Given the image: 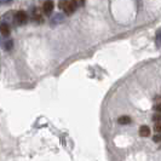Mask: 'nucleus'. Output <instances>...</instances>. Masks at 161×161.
<instances>
[{
	"label": "nucleus",
	"mask_w": 161,
	"mask_h": 161,
	"mask_svg": "<svg viewBox=\"0 0 161 161\" xmlns=\"http://www.w3.org/2000/svg\"><path fill=\"white\" fill-rule=\"evenodd\" d=\"M53 7H55L53 1L52 0H46L44 2V5H43V12L45 15H47V16H50L52 13V11H53Z\"/></svg>",
	"instance_id": "obj_3"
},
{
	"label": "nucleus",
	"mask_w": 161,
	"mask_h": 161,
	"mask_svg": "<svg viewBox=\"0 0 161 161\" xmlns=\"http://www.w3.org/2000/svg\"><path fill=\"white\" fill-rule=\"evenodd\" d=\"M153 140H154V142H156V143L161 142V133L160 135H158V136H154V137H153Z\"/></svg>",
	"instance_id": "obj_13"
},
{
	"label": "nucleus",
	"mask_w": 161,
	"mask_h": 161,
	"mask_svg": "<svg viewBox=\"0 0 161 161\" xmlns=\"http://www.w3.org/2000/svg\"><path fill=\"white\" fill-rule=\"evenodd\" d=\"M154 130H155L158 133H161V124H160V122H156V124H155Z\"/></svg>",
	"instance_id": "obj_12"
},
{
	"label": "nucleus",
	"mask_w": 161,
	"mask_h": 161,
	"mask_svg": "<svg viewBox=\"0 0 161 161\" xmlns=\"http://www.w3.org/2000/svg\"><path fill=\"white\" fill-rule=\"evenodd\" d=\"M12 0H1V4H7V2H11Z\"/></svg>",
	"instance_id": "obj_15"
},
{
	"label": "nucleus",
	"mask_w": 161,
	"mask_h": 161,
	"mask_svg": "<svg viewBox=\"0 0 161 161\" xmlns=\"http://www.w3.org/2000/svg\"><path fill=\"white\" fill-rule=\"evenodd\" d=\"M161 120V114H154L153 115V121L155 122H160Z\"/></svg>",
	"instance_id": "obj_11"
},
{
	"label": "nucleus",
	"mask_w": 161,
	"mask_h": 161,
	"mask_svg": "<svg viewBox=\"0 0 161 161\" xmlns=\"http://www.w3.org/2000/svg\"><path fill=\"white\" fill-rule=\"evenodd\" d=\"M150 133H151V130L149 128V126L142 125V126L139 127V136L140 137H149Z\"/></svg>",
	"instance_id": "obj_6"
},
{
	"label": "nucleus",
	"mask_w": 161,
	"mask_h": 161,
	"mask_svg": "<svg viewBox=\"0 0 161 161\" xmlns=\"http://www.w3.org/2000/svg\"><path fill=\"white\" fill-rule=\"evenodd\" d=\"M32 16H33V20H34L35 22H43V17H41V12L39 9H33L32 10Z\"/></svg>",
	"instance_id": "obj_7"
},
{
	"label": "nucleus",
	"mask_w": 161,
	"mask_h": 161,
	"mask_svg": "<svg viewBox=\"0 0 161 161\" xmlns=\"http://www.w3.org/2000/svg\"><path fill=\"white\" fill-rule=\"evenodd\" d=\"M85 1H86V0H80V4L81 5H84V4H85Z\"/></svg>",
	"instance_id": "obj_16"
},
{
	"label": "nucleus",
	"mask_w": 161,
	"mask_h": 161,
	"mask_svg": "<svg viewBox=\"0 0 161 161\" xmlns=\"http://www.w3.org/2000/svg\"><path fill=\"white\" fill-rule=\"evenodd\" d=\"M155 44L158 47H161V29L156 32V35H155Z\"/></svg>",
	"instance_id": "obj_10"
},
{
	"label": "nucleus",
	"mask_w": 161,
	"mask_h": 161,
	"mask_svg": "<svg viewBox=\"0 0 161 161\" xmlns=\"http://www.w3.org/2000/svg\"><path fill=\"white\" fill-rule=\"evenodd\" d=\"M12 47H13V41H12L11 39H9V40H6V41L4 43V48H5L6 51L12 50Z\"/></svg>",
	"instance_id": "obj_9"
},
{
	"label": "nucleus",
	"mask_w": 161,
	"mask_h": 161,
	"mask_svg": "<svg viewBox=\"0 0 161 161\" xmlns=\"http://www.w3.org/2000/svg\"><path fill=\"white\" fill-rule=\"evenodd\" d=\"M117 122H119L120 125H127V124L131 122V117L127 116V115H122V116H120V117L117 119Z\"/></svg>",
	"instance_id": "obj_8"
},
{
	"label": "nucleus",
	"mask_w": 161,
	"mask_h": 161,
	"mask_svg": "<svg viewBox=\"0 0 161 161\" xmlns=\"http://www.w3.org/2000/svg\"><path fill=\"white\" fill-rule=\"evenodd\" d=\"M154 109H155L156 112H161V104H156V105L154 107Z\"/></svg>",
	"instance_id": "obj_14"
},
{
	"label": "nucleus",
	"mask_w": 161,
	"mask_h": 161,
	"mask_svg": "<svg viewBox=\"0 0 161 161\" xmlns=\"http://www.w3.org/2000/svg\"><path fill=\"white\" fill-rule=\"evenodd\" d=\"M58 7L66 15H73L75 11V2L73 0H59Z\"/></svg>",
	"instance_id": "obj_1"
},
{
	"label": "nucleus",
	"mask_w": 161,
	"mask_h": 161,
	"mask_svg": "<svg viewBox=\"0 0 161 161\" xmlns=\"http://www.w3.org/2000/svg\"><path fill=\"white\" fill-rule=\"evenodd\" d=\"M73 1H74V2H75V1H76V0H73Z\"/></svg>",
	"instance_id": "obj_17"
},
{
	"label": "nucleus",
	"mask_w": 161,
	"mask_h": 161,
	"mask_svg": "<svg viewBox=\"0 0 161 161\" xmlns=\"http://www.w3.org/2000/svg\"><path fill=\"white\" fill-rule=\"evenodd\" d=\"M64 21H66V15H63V13H57V15H55V16L51 18L50 23H51L52 25H55V24L63 23Z\"/></svg>",
	"instance_id": "obj_4"
},
{
	"label": "nucleus",
	"mask_w": 161,
	"mask_h": 161,
	"mask_svg": "<svg viewBox=\"0 0 161 161\" xmlns=\"http://www.w3.org/2000/svg\"><path fill=\"white\" fill-rule=\"evenodd\" d=\"M13 20H15V22L17 23L18 25H23V24H25L27 21H28V15H27V12L25 11L20 10V11H17L15 13Z\"/></svg>",
	"instance_id": "obj_2"
},
{
	"label": "nucleus",
	"mask_w": 161,
	"mask_h": 161,
	"mask_svg": "<svg viewBox=\"0 0 161 161\" xmlns=\"http://www.w3.org/2000/svg\"><path fill=\"white\" fill-rule=\"evenodd\" d=\"M0 32H1V35H2V36H9L10 33H11V28H10V25H9L7 23L2 22L1 25H0Z\"/></svg>",
	"instance_id": "obj_5"
}]
</instances>
